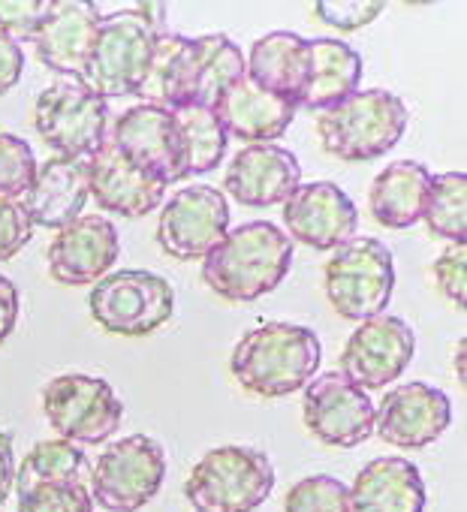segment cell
I'll return each instance as SVG.
<instances>
[{"label": "cell", "instance_id": "obj_1", "mask_svg": "<svg viewBox=\"0 0 467 512\" xmlns=\"http://www.w3.org/2000/svg\"><path fill=\"white\" fill-rule=\"evenodd\" d=\"M293 266V241L269 220H254L220 238L202 260L205 287L223 302H254L284 284Z\"/></svg>", "mask_w": 467, "mask_h": 512}, {"label": "cell", "instance_id": "obj_2", "mask_svg": "<svg viewBox=\"0 0 467 512\" xmlns=\"http://www.w3.org/2000/svg\"><path fill=\"white\" fill-rule=\"evenodd\" d=\"M323 359L320 338L308 326L263 323L232 347L229 371L257 398H284L305 389Z\"/></svg>", "mask_w": 467, "mask_h": 512}, {"label": "cell", "instance_id": "obj_3", "mask_svg": "<svg viewBox=\"0 0 467 512\" xmlns=\"http://www.w3.org/2000/svg\"><path fill=\"white\" fill-rule=\"evenodd\" d=\"M407 121L410 112L398 94L371 88L320 112L317 136L326 154L344 163H365L392 151L401 142Z\"/></svg>", "mask_w": 467, "mask_h": 512}, {"label": "cell", "instance_id": "obj_4", "mask_svg": "<svg viewBox=\"0 0 467 512\" xmlns=\"http://www.w3.org/2000/svg\"><path fill=\"white\" fill-rule=\"evenodd\" d=\"M272 488L275 467L266 452L217 446L193 464L184 497L193 512H254L266 503Z\"/></svg>", "mask_w": 467, "mask_h": 512}, {"label": "cell", "instance_id": "obj_5", "mask_svg": "<svg viewBox=\"0 0 467 512\" xmlns=\"http://www.w3.org/2000/svg\"><path fill=\"white\" fill-rule=\"evenodd\" d=\"M323 290L338 317L365 323L380 317L395 290L392 253L377 238H350L323 266Z\"/></svg>", "mask_w": 467, "mask_h": 512}, {"label": "cell", "instance_id": "obj_6", "mask_svg": "<svg viewBox=\"0 0 467 512\" xmlns=\"http://www.w3.org/2000/svg\"><path fill=\"white\" fill-rule=\"evenodd\" d=\"M34 127L58 157L88 160L109 136V106L82 79H58L40 91Z\"/></svg>", "mask_w": 467, "mask_h": 512}, {"label": "cell", "instance_id": "obj_7", "mask_svg": "<svg viewBox=\"0 0 467 512\" xmlns=\"http://www.w3.org/2000/svg\"><path fill=\"white\" fill-rule=\"evenodd\" d=\"M94 323L121 338H145L172 320L175 290L166 278L142 269H124L97 281L88 296Z\"/></svg>", "mask_w": 467, "mask_h": 512}, {"label": "cell", "instance_id": "obj_8", "mask_svg": "<svg viewBox=\"0 0 467 512\" xmlns=\"http://www.w3.org/2000/svg\"><path fill=\"white\" fill-rule=\"evenodd\" d=\"M154 43H157V34L136 10H124V13L103 19L88 67L82 73V82L103 100L136 97L142 76L148 70Z\"/></svg>", "mask_w": 467, "mask_h": 512}, {"label": "cell", "instance_id": "obj_9", "mask_svg": "<svg viewBox=\"0 0 467 512\" xmlns=\"http://www.w3.org/2000/svg\"><path fill=\"white\" fill-rule=\"evenodd\" d=\"M166 479V455L154 437L133 434L103 449L91 470V500L109 512H139Z\"/></svg>", "mask_w": 467, "mask_h": 512}, {"label": "cell", "instance_id": "obj_10", "mask_svg": "<svg viewBox=\"0 0 467 512\" xmlns=\"http://www.w3.org/2000/svg\"><path fill=\"white\" fill-rule=\"evenodd\" d=\"M49 425L70 443H103L124 419V404L112 383L88 374H61L43 389Z\"/></svg>", "mask_w": 467, "mask_h": 512}, {"label": "cell", "instance_id": "obj_11", "mask_svg": "<svg viewBox=\"0 0 467 512\" xmlns=\"http://www.w3.org/2000/svg\"><path fill=\"white\" fill-rule=\"evenodd\" d=\"M226 232H229L226 193L208 184L175 190L163 202L157 217V244L178 263L205 260L208 250H214Z\"/></svg>", "mask_w": 467, "mask_h": 512}, {"label": "cell", "instance_id": "obj_12", "mask_svg": "<svg viewBox=\"0 0 467 512\" xmlns=\"http://www.w3.org/2000/svg\"><path fill=\"white\" fill-rule=\"evenodd\" d=\"M305 428L326 446L353 449L374 434V404L341 371L314 377L302 398Z\"/></svg>", "mask_w": 467, "mask_h": 512}, {"label": "cell", "instance_id": "obj_13", "mask_svg": "<svg viewBox=\"0 0 467 512\" xmlns=\"http://www.w3.org/2000/svg\"><path fill=\"white\" fill-rule=\"evenodd\" d=\"M416 353L413 329L392 314L371 317L347 338L341 350V374L365 392L395 383Z\"/></svg>", "mask_w": 467, "mask_h": 512}, {"label": "cell", "instance_id": "obj_14", "mask_svg": "<svg viewBox=\"0 0 467 512\" xmlns=\"http://www.w3.org/2000/svg\"><path fill=\"white\" fill-rule=\"evenodd\" d=\"M109 139L130 163H136L166 187L187 178L184 145H181L175 112L139 103L112 124Z\"/></svg>", "mask_w": 467, "mask_h": 512}, {"label": "cell", "instance_id": "obj_15", "mask_svg": "<svg viewBox=\"0 0 467 512\" xmlns=\"http://www.w3.org/2000/svg\"><path fill=\"white\" fill-rule=\"evenodd\" d=\"M452 422V404L443 389L422 380L389 389L374 407V431L398 449H422L434 443Z\"/></svg>", "mask_w": 467, "mask_h": 512}, {"label": "cell", "instance_id": "obj_16", "mask_svg": "<svg viewBox=\"0 0 467 512\" xmlns=\"http://www.w3.org/2000/svg\"><path fill=\"white\" fill-rule=\"evenodd\" d=\"M121 256V238L112 220L82 214L58 229L49 244V272L64 287H88L109 275Z\"/></svg>", "mask_w": 467, "mask_h": 512}, {"label": "cell", "instance_id": "obj_17", "mask_svg": "<svg viewBox=\"0 0 467 512\" xmlns=\"http://www.w3.org/2000/svg\"><path fill=\"white\" fill-rule=\"evenodd\" d=\"M287 238L302 241L314 250H335L356 238L359 211L353 199L332 181L299 184L284 202Z\"/></svg>", "mask_w": 467, "mask_h": 512}, {"label": "cell", "instance_id": "obj_18", "mask_svg": "<svg viewBox=\"0 0 467 512\" xmlns=\"http://www.w3.org/2000/svg\"><path fill=\"white\" fill-rule=\"evenodd\" d=\"M100 10L85 0H52L49 16L28 37L43 67L64 79H82L100 34Z\"/></svg>", "mask_w": 467, "mask_h": 512}, {"label": "cell", "instance_id": "obj_19", "mask_svg": "<svg viewBox=\"0 0 467 512\" xmlns=\"http://www.w3.org/2000/svg\"><path fill=\"white\" fill-rule=\"evenodd\" d=\"M302 184L299 157L284 145H248L229 160L223 190L248 208L284 205Z\"/></svg>", "mask_w": 467, "mask_h": 512}, {"label": "cell", "instance_id": "obj_20", "mask_svg": "<svg viewBox=\"0 0 467 512\" xmlns=\"http://www.w3.org/2000/svg\"><path fill=\"white\" fill-rule=\"evenodd\" d=\"M88 193L109 214L145 217L163 205L166 184L130 163L106 136V142L88 157Z\"/></svg>", "mask_w": 467, "mask_h": 512}, {"label": "cell", "instance_id": "obj_21", "mask_svg": "<svg viewBox=\"0 0 467 512\" xmlns=\"http://www.w3.org/2000/svg\"><path fill=\"white\" fill-rule=\"evenodd\" d=\"M214 118L226 136H236L251 145H272L296 121V103L260 91L248 76L232 82L214 103Z\"/></svg>", "mask_w": 467, "mask_h": 512}, {"label": "cell", "instance_id": "obj_22", "mask_svg": "<svg viewBox=\"0 0 467 512\" xmlns=\"http://www.w3.org/2000/svg\"><path fill=\"white\" fill-rule=\"evenodd\" d=\"M88 199V160L52 157L37 166V175L22 196V208L31 226L64 229L82 217Z\"/></svg>", "mask_w": 467, "mask_h": 512}, {"label": "cell", "instance_id": "obj_23", "mask_svg": "<svg viewBox=\"0 0 467 512\" xmlns=\"http://www.w3.org/2000/svg\"><path fill=\"white\" fill-rule=\"evenodd\" d=\"M425 482L413 461L389 455L368 461L347 488V512H422Z\"/></svg>", "mask_w": 467, "mask_h": 512}, {"label": "cell", "instance_id": "obj_24", "mask_svg": "<svg viewBox=\"0 0 467 512\" xmlns=\"http://www.w3.org/2000/svg\"><path fill=\"white\" fill-rule=\"evenodd\" d=\"M242 76H245V55L226 34L193 37L184 61L181 109H214L220 94Z\"/></svg>", "mask_w": 467, "mask_h": 512}, {"label": "cell", "instance_id": "obj_25", "mask_svg": "<svg viewBox=\"0 0 467 512\" xmlns=\"http://www.w3.org/2000/svg\"><path fill=\"white\" fill-rule=\"evenodd\" d=\"M245 76L260 91L299 103L311 76V40L290 31H272L260 37L245 58Z\"/></svg>", "mask_w": 467, "mask_h": 512}, {"label": "cell", "instance_id": "obj_26", "mask_svg": "<svg viewBox=\"0 0 467 512\" xmlns=\"http://www.w3.org/2000/svg\"><path fill=\"white\" fill-rule=\"evenodd\" d=\"M431 172L416 160H395L389 163L368 190V211L386 229H407L422 220Z\"/></svg>", "mask_w": 467, "mask_h": 512}, {"label": "cell", "instance_id": "obj_27", "mask_svg": "<svg viewBox=\"0 0 467 512\" xmlns=\"http://www.w3.org/2000/svg\"><path fill=\"white\" fill-rule=\"evenodd\" d=\"M362 82V55L332 37L311 40V76L299 97V109L326 112L344 103L350 94L359 91Z\"/></svg>", "mask_w": 467, "mask_h": 512}, {"label": "cell", "instance_id": "obj_28", "mask_svg": "<svg viewBox=\"0 0 467 512\" xmlns=\"http://www.w3.org/2000/svg\"><path fill=\"white\" fill-rule=\"evenodd\" d=\"M187 49H190V37L169 34V31L157 37L148 70L136 91V97H142L145 106H160L169 112L181 109V82H184Z\"/></svg>", "mask_w": 467, "mask_h": 512}, {"label": "cell", "instance_id": "obj_29", "mask_svg": "<svg viewBox=\"0 0 467 512\" xmlns=\"http://www.w3.org/2000/svg\"><path fill=\"white\" fill-rule=\"evenodd\" d=\"M88 467L85 452L70 443V440H40L16 470V491L19 497L31 494L34 488L43 485H64V482H79Z\"/></svg>", "mask_w": 467, "mask_h": 512}, {"label": "cell", "instance_id": "obj_30", "mask_svg": "<svg viewBox=\"0 0 467 512\" xmlns=\"http://www.w3.org/2000/svg\"><path fill=\"white\" fill-rule=\"evenodd\" d=\"M422 220L431 235L446 238L449 244H464L467 238V175L464 172H443L431 178Z\"/></svg>", "mask_w": 467, "mask_h": 512}, {"label": "cell", "instance_id": "obj_31", "mask_svg": "<svg viewBox=\"0 0 467 512\" xmlns=\"http://www.w3.org/2000/svg\"><path fill=\"white\" fill-rule=\"evenodd\" d=\"M175 118H178V133H181V145H184L187 178L217 169L226 157L229 136L223 133L214 112L211 109H181V112H175Z\"/></svg>", "mask_w": 467, "mask_h": 512}, {"label": "cell", "instance_id": "obj_32", "mask_svg": "<svg viewBox=\"0 0 467 512\" xmlns=\"http://www.w3.org/2000/svg\"><path fill=\"white\" fill-rule=\"evenodd\" d=\"M37 157L31 145L13 133H0V199L19 202L37 175Z\"/></svg>", "mask_w": 467, "mask_h": 512}, {"label": "cell", "instance_id": "obj_33", "mask_svg": "<svg viewBox=\"0 0 467 512\" xmlns=\"http://www.w3.org/2000/svg\"><path fill=\"white\" fill-rule=\"evenodd\" d=\"M284 512H347V485L326 473L305 476L287 491Z\"/></svg>", "mask_w": 467, "mask_h": 512}, {"label": "cell", "instance_id": "obj_34", "mask_svg": "<svg viewBox=\"0 0 467 512\" xmlns=\"http://www.w3.org/2000/svg\"><path fill=\"white\" fill-rule=\"evenodd\" d=\"M19 512H94V500L82 482L43 485L19 497Z\"/></svg>", "mask_w": 467, "mask_h": 512}, {"label": "cell", "instance_id": "obj_35", "mask_svg": "<svg viewBox=\"0 0 467 512\" xmlns=\"http://www.w3.org/2000/svg\"><path fill=\"white\" fill-rule=\"evenodd\" d=\"M314 13L323 25L350 34L371 25L383 13V4L380 0H320V4H314Z\"/></svg>", "mask_w": 467, "mask_h": 512}, {"label": "cell", "instance_id": "obj_36", "mask_svg": "<svg viewBox=\"0 0 467 512\" xmlns=\"http://www.w3.org/2000/svg\"><path fill=\"white\" fill-rule=\"evenodd\" d=\"M434 281L440 293L458 305V311L467 308V247L449 244L434 260Z\"/></svg>", "mask_w": 467, "mask_h": 512}, {"label": "cell", "instance_id": "obj_37", "mask_svg": "<svg viewBox=\"0 0 467 512\" xmlns=\"http://www.w3.org/2000/svg\"><path fill=\"white\" fill-rule=\"evenodd\" d=\"M52 0H0V31L16 37H31L49 16Z\"/></svg>", "mask_w": 467, "mask_h": 512}, {"label": "cell", "instance_id": "obj_38", "mask_svg": "<svg viewBox=\"0 0 467 512\" xmlns=\"http://www.w3.org/2000/svg\"><path fill=\"white\" fill-rule=\"evenodd\" d=\"M34 226L22 208V202L0 199V263L13 260V256L31 241Z\"/></svg>", "mask_w": 467, "mask_h": 512}, {"label": "cell", "instance_id": "obj_39", "mask_svg": "<svg viewBox=\"0 0 467 512\" xmlns=\"http://www.w3.org/2000/svg\"><path fill=\"white\" fill-rule=\"evenodd\" d=\"M22 73H25V52H22V46L10 34L0 31V94L13 91L19 85Z\"/></svg>", "mask_w": 467, "mask_h": 512}, {"label": "cell", "instance_id": "obj_40", "mask_svg": "<svg viewBox=\"0 0 467 512\" xmlns=\"http://www.w3.org/2000/svg\"><path fill=\"white\" fill-rule=\"evenodd\" d=\"M19 320V287L0 275V347L7 344Z\"/></svg>", "mask_w": 467, "mask_h": 512}, {"label": "cell", "instance_id": "obj_41", "mask_svg": "<svg viewBox=\"0 0 467 512\" xmlns=\"http://www.w3.org/2000/svg\"><path fill=\"white\" fill-rule=\"evenodd\" d=\"M16 485V455H13V434L0 428V506L7 503Z\"/></svg>", "mask_w": 467, "mask_h": 512}, {"label": "cell", "instance_id": "obj_42", "mask_svg": "<svg viewBox=\"0 0 467 512\" xmlns=\"http://www.w3.org/2000/svg\"><path fill=\"white\" fill-rule=\"evenodd\" d=\"M148 25H151V31L160 37V34H166V7L163 4H139V7H133Z\"/></svg>", "mask_w": 467, "mask_h": 512}, {"label": "cell", "instance_id": "obj_43", "mask_svg": "<svg viewBox=\"0 0 467 512\" xmlns=\"http://www.w3.org/2000/svg\"><path fill=\"white\" fill-rule=\"evenodd\" d=\"M464 350H467V344L464 341H458V353H455V368H458V380L464 383L467 377H464Z\"/></svg>", "mask_w": 467, "mask_h": 512}]
</instances>
